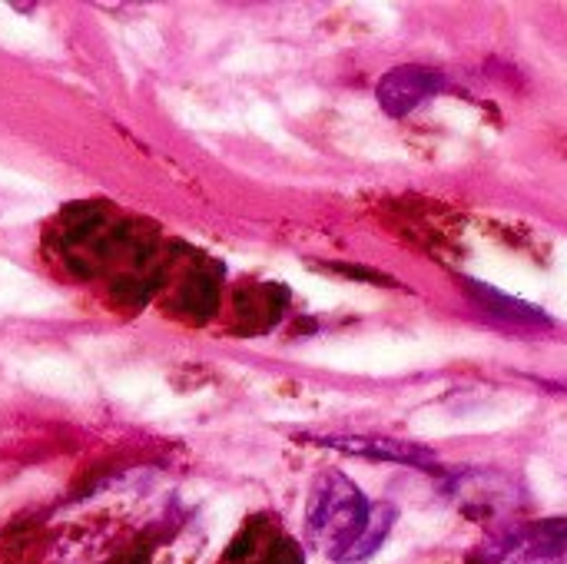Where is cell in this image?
I'll list each match as a JSON object with an SVG mask.
<instances>
[{"label": "cell", "instance_id": "7a4b0ae2", "mask_svg": "<svg viewBox=\"0 0 567 564\" xmlns=\"http://www.w3.org/2000/svg\"><path fill=\"white\" fill-rule=\"evenodd\" d=\"M472 564H567V519L518 529L485 545Z\"/></svg>", "mask_w": 567, "mask_h": 564}, {"label": "cell", "instance_id": "277c9868", "mask_svg": "<svg viewBox=\"0 0 567 564\" xmlns=\"http://www.w3.org/2000/svg\"><path fill=\"white\" fill-rule=\"evenodd\" d=\"M468 293L485 306V312H492V316H505V319H512V322H548V316L542 312V309H532V306H525V302H518V299H512V296H505V293H498V289H488V286H482V283H475V279H468Z\"/></svg>", "mask_w": 567, "mask_h": 564}, {"label": "cell", "instance_id": "6da1fadb", "mask_svg": "<svg viewBox=\"0 0 567 564\" xmlns=\"http://www.w3.org/2000/svg\"><path fill=\"white\" fill-rule=\"evenodd\" d=\"M392 522V505H369L365 495L339 472L322 475L309 499V535L339 564L365 562L375 555Z\"/></svg>", "mask_w": 567, "mask_h": 564}, {"label": "cell", "instance_id": "3957f363", "mask_svg": "<svg viewBox=\"0 0 567 564\" xmlns=\"http://www.w3.org/2000/svg\"><path fill=\"white\" fill-rule=\"evenodd\" d=\"M449 86L445 73L439 70H429V66H395L389 70L379 86H375V96L382 103V110L389 116H409L419 103H425L429 96L442 93Z\"/></svg>", "mask_w": 567, "mask_h": 564}, {"label": "cell", "instance_id": "5b68a950", "mask_svg": "<svg viewBox=\"0 0 567 564\" xmlns=\"http://www.w3.org/2000/svg\"><path fill=\"white\" fill-rule=\"evenodd\" d=\"M332 445L346 449V452H369V455H382V459H399V462H432V452L419 449V445H399V442H379V439H332Z\"/></svg>", "mask_w": 567, "mask_h": 564}]
</instances>
